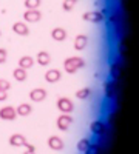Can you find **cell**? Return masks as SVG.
Instances as JSON below:
<instances>
[{"instance_id":"cell-1","label":"cell","mask_w":139,"mask_h":154,"mask_svg":"<svg viewBox=\"0 0 139 154\" xmlns=\"http://www.w3.org/2000/svg\"><path fill=\"white\" fill-rule=\"evenodd\" d=\"M85 66V62L82 57H68L64 60V69L68 74H74L79 69H82Z\"/></svg>"},{"instance_id":"cell-2","label":"cell","mask_w":139,"mask_h":154,"mask_svg":"<svg viewBox=\"0 0 139 154\" xmlns=\"http://www.w3.org/2000/svg\"><path fill=\"white\" fill-rule=\"evenodd\" d=\"M56 106L60 112H65V114H71L74 111V103H73V100L68 99V97H60L57 99L56 102Z\"/></svg>"},{"instance_id":"cell-3","label":"cell","mask_w":139,"mask_h":154,"mask_svg":"<svg viewBox=\"0 0 139 154\" xmlns=\"http://www.w3.org/2000/svg\"><path fill=\"white\" fill-rule=\"evenodd\" d=\"M57 128L60 131H67L68 128L73 125V117L70 114H65V112H60V116L57 117Z\"/></svg>"},{"instance_id":"cell-4","label":"cell","mask_w":139,"mask_h":154,"mask_svg":"<svg viewBox=\"0 0 139 154\" xmlns=\"http://www.w3.org/2000/svg\"><path fill=\"white\" fill-rule=\"evenodd\" d=\"M82 19L90 23H100V22H104V14L100 11H88L82 14Z\"/></svg>"},{"instance_id":"cell-5","label":"cell","mask_w":139,"mask_h":154,"mask_svg":"<svg viewBox=\"0 0 139 154\" xmlns=\"http://www.w3.org/2000/svg\"><path fill=\"white\" fill-rule=\"evenodd\" d=\"M0 119L2 120H16L17 119V112H16V108L14 106H3L0 108Z\"/></svg>"},{"instance_id":"cell-6","label":"cell","mask_w":139,"mask_h":154,"mask_svg":"<svg viewBox=\"0 0 139 154\" xmlns=\"http://www.w3.org/2000/svg\"><path fill=\"white\" fill-rule=\"evenodd\" d=\"M40 19H42V12L37 11V9H27L23 12V20L25 22L37 23V22H40Z\"/></svg>"},{"instance_id":"cell-7","label":"cell","mask_w":139,"mask_h":154,"mask_svg":"<svg viewBox=\"0 0 139 154\" xmlns=\"http://www.w3.org/2000/svg\"><path fill=\"white\" fill-rule=\"evenodd\" d=\"M118 91H119V86L116 80H110L105 83V96L108 99H115L118 96Z\"/></svg>"},{"instance_id":"cell-8","label":"cell","mask_w":139,"mask_h":154,"mask_svg":"<svg viewBox=\"0 0 139 154\" xmlns=\"http://www.w3.org/2000/svg\"><path fill=\"white\" fill-rule=\"evenodd\" d=\"M90 131L93 134H97V136H104L107 133V126L104 122H100V120H93L90 123Z\"/></svg>"},{"instance_id":"cell-9","label":"cell","mask_w":139,"mask_h":154,"mask_svg":"<svg viewBox=\"0 0 139 154\" xmlns=\"http://www.w3.org/2000/svg\"><path fill=\"white\" fill-rule=\"evenodd\" d=\"M30 99L33 102H43L46 99V89L43 88H34L30 91Z\"/></svg>"},{"instance_id":"cell-10","label":"cell","mask_w":139,"mask_h":154,"mask_svg":"<svg viewBox=\"0 0 139 154\" xmlns=\"http://www.w3.org/2000/svg\"><path fill=\"white\" fill-rule=\"evenodd\" d=\"M48 146L54 149V151H62L65 148V143H64V140H62L59 136H51L48 139Z\"/></svg>"},{"instance_id":"cell-11","label":"cell","mask_w":139,"mask_h":154,"mask_svg":"<svg viewBox=\"0 0 139 154\" xmlns=\"http://www.w3.org/2000/svg\"><path fill=\"white\" fill-rule=\"evenodd\" d=\"M87 45H88V35H85V34H77L76 35V38H74V49L84 51Z\"/></svg>"},{"instance_id":"cell-12","label":"cell","mask_w":139,"mask_h":154,"mask_svg":"<svg viewBox=\"0 0 139 154\" xmlns=\"http://www.w3.org/2000/svg\"><path fill=\"white\" fill-rule=\"evenodd\" d=\"M12 31H14V34H17V35H28L30 34V28L27 26L25 22H16L14 25H12Z\"/></svg>"},{"instance_id":"cell-13","label":"cell","mask_w":139,"mask_h":154,"mask_svg":"<svg viewBox=\"0 0 139 154\" xmlns=\"http://www.w3.org/2000/svg\"><path fill=\"white\" fill-rule=\"evenodd\" d=\"M51 38L56 42H64L67 38V31L60 26H56V28L51 29Z\"/></svg>"},{"instance_id":"cell-14","label":"cell","mask_w":139,"mask_h":154,"mask_svg":"<svg viewBox=\"0 0 139 154\" xmlns=\"http://www.w3.org/2000/svg\"><path fill=\"white\" fill-rule=\"evenodd\" d=\"M60 77H62V74H60L59 69H48V71L45 72V80H46L48 83H56V82H59Z\"/></svg>"},{"instance_id":"cell-15","label":"cell","mask_w":139,"mask_h":154,"mask_svg":"<svg viewBox=\"0 0 139 154\" xmlns=\"http://www.w3.org/2000/svg\"><path fill=\"white\" fill-rule=\"evenodd\" d=\"M36 60L40 66H46V65H49V62H51V56H49L48 51H39L36 56Z\"/></svg>"},{"instance_id":"cell-16","label":"cell","mask_w":139,"mask_h":154,"mask_svg":"<svg viewBox=\"0 0 139 154\" xmlns=\"http://www.w3.org/2000/svg\"><path fill=\"white\" fill-rule=\"evenodd\" d=\"M25 143H27V139H25L23 134H12V136L9 137V145H11V146L19 148V146H23Z\"/></svg>"},{"instance_id":"cell-17","label":"cell","mask_w":139,"mask_h":154,"mask_svg":"<svg viewBox=\"0 0 139 154\" xmlns=\"http://www.w3.org/2000/svg\"><path fill=\"white\" fill-rule=\"evenodd\" d=\"M16 112L17 116H22V117H27V116H30L33 112V106L30 103H20L17 108H16Z\"/></svg>"},{"instance_id":"cell-18","label":"cell","mask_w":139,"mask_h":154,"mask_svg":"<svg viewBox=\"0 0 139 154\" xmlns=\"http://www.w3.org/2000/svg\"><path fill=\"white\" fill-rule=\"evenodd\" d=\"M12 77H14V80H17V82H25L28 79V72H27V69H23V68H16L14 71H12Z\"/></svg>"},{"instance_id":"cell-19","label":"cell","mask_w":139,"mask_h":154,"mask_svg":"<svg viewBox=\"0 0 139 154\" xmlns=\"http://www.w3.org/2000/svg\"><path fill=\"white\" fill-rule=\"evenodd\" d=\"M33 65H34V59L31 56H23L19 59V66L23 69H30V68H33Z\"/></svg>"},{"instance_id":"cell-20","label":"cell","mask_w":139,"mask_h":154,"mask_svg":"<svg viewBox=\"0 0 139 154\" xmlns=\"http://www.w3.org/2000/svg\"><path fill=\"white\" fill-rule=\"evenodd\" d=\"M110 75H111L113 80L121 79V75H122V66L119 65V63H113V65L110 66Z\"/></svg>"},{"instance_id":"cell-21","label":"cell","mask_w":139,"mask_h":154,"mask_svg":"<svg viewBox=\"0 0 139 154\" xmlns=\"http://www.w3.org/2000/svg\"><path fill=\"white\" fill-rule=\"evenodd\" d=\"M90 96H91V89L88 88V86L81 88V89H77V91H76V97H77L79 100H85V99H88Z\"/></svg>"},{"instance_id":"cell-22","label":"cell","mask_w":139,"mask_h":154,"mask_svg":"<svg viewBox=\"0 0 139 154\" xmlns=\"http://www.w3.org/2000/svg\"><path fill=\"white\" fill-rule=\"evenodd\" d=\"M90 146H91V143H90V140L88 139H81L79 142H77V149H79V152H88L90 151Z\"/></svg>"},{"instance_id":"cell-23","label":"cell","mask_w":139,"mask_h":154,"mask_svg":"<svg viewBox=\"0 0 139 154\" xmlns=\"http://www.w3.org/2000/svg\"><path fill=\"white\" fill-rule=\"evenodd\" d=\"M42 0H25V8L27 9H37L40 6Z\"/></svg>"},{"instance_id":"cell-24","label":"cell","mask_w":139,"mask_h":154,"mask_svg":"<svg viewBox=\"0 0 139 154\" xmlns=\"http://www.w3.org/2000/svg\"><path fill=\"white\" fill-rule=\"evenodd\" d=\"M76 3H77V0H64V3H62V8H64V11H71Z\"/></svg>"},{"instance_id":"cell-25","label":"cell","mask_w":139,"mask_h":154,"mask_svg":"<svg viewBox=\"0 0 139 154\" xmlns=\"http://www.w3.org/2000/svg\"><path fill=\"white\" fill-rule=\"evenodd\" d=\"M6 59H8V51H6L5 48H0V65H2V63H5Z\"/></svg>"},{"instance_id":"cell-26","label":"cell","mask_w":139,"mask_h":154,"mask_svg":"<svg viewBox=\"0 0 139 154\" xmlns=\"http://www.w3.org/2000/svg\"><path fill=\"white\" fill-rule=\"evenodd\" d=\"M11 88V83L6 80V79H0V89H3V91H8Z\"/></svg>"},{"instance_id":"cell-27","label":"cell","mask_w":139,"mask_h":154,"mask_svg":"<svg viewBox=\"0 0 139 154\" xmlns=\"http://www.w3.org/2000/svg\"><path fill=\"white\" fill-rule=\"evenodd\" d=\"M23 146H25V148H27V152H36V148H34L33 145H30L28 142H27V143H25Z\"/></svg>"},{"instance_id":"cell-28","label":"cell","mask_w":139,"mask_h":154,"mask_svg":"<svg viewBox=\"0 0 139 154\" xmlns=\"http://www.w3.org/2000/svg\"><path fill=\"white\" fill-rule=\"evenodd\" d=\"M8 99V94H6V91H3V89H0V102H5Z\"/></svg>"},{"instance_id":"cell-29","label":"cell","mask_w":139,"mask_h":154,"mask_svg":"<svg viewBox=\"0 0 139 154\" xmlns=\"http://www.w3.org/2000/svg\"><path fill=\"white\" fill-rule=\"evenodd\" d=\"M0 35H2V31H0Z\"/></svg>"}]
</instances>
